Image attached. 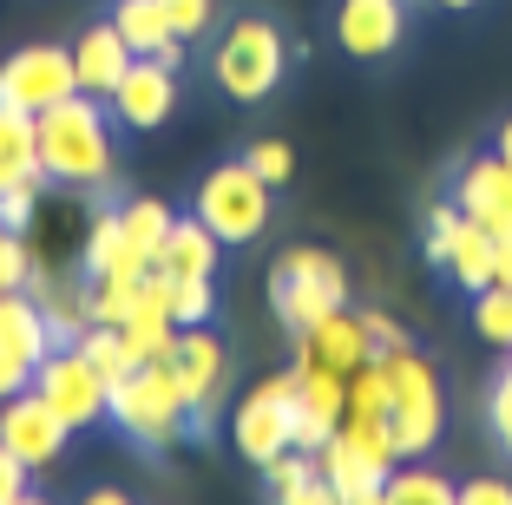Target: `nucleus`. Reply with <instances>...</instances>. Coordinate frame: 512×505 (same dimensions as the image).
I'll return each instance as SVG.
<instances>
[{"label":"nucleus","instance_id":"nucleus-1","mask_svg":"<svg viewBox=\"0 0 512 505\" xmlns=\"http://www.w3.org/2000/svg\"><path fill=\"white\" fill-rule=\"evenodd\" d=\"M40 171L53 191H106L119 178V119L106 99L66 92L40 112Z\"/></svg>","mask_w":512,"mask_h":505},{"label":"nucleus","instance_id":"nucleus-2","mask_svg":"<svg viewBox=\"0 0 512 505\" xmlns=\"http://www.w3.org/2000/svg\"><path fill=\"white\" fill-rule=\"evenodd\" d=\"M289 60H296V46L270 14H237L224 20V33L211 46V86L230 105H263L289 79Z\"/></svg>","mask_w":512,"mask_h":505},{"label":"nucleus","instance_id":"nucleus-3","mask_svg":"<svg viewBox=\"0 0 512 505\" xmlns=\"http://www.w3.org/2000/svg\"><path fill=\"white\" fill-rule=\"evenodd\" d=\"M106 420L132 446H145V453H171L178 440H191V401H184L171 361H138L132 374H119L112 401H106Z\"/></svg>","mask_w":512,"mask_h":505},{"label":"nucleus","instance_id":"nucleus-4","mask_svg":"<svg viewBox=\"0 0 512 505\" xmlns=\"http://www.w3.org/2000/svg\"><path fill=\"white\" fill-rule=\"evenodd\" d=\"M316 466H322V479H329L335 505H375L381 492H388V473L401 466L388 414H348L342 427L316 446Z\"/></svg>","mask_w":512,"mask_h":505},{"label":"nucleus","instance_id":"nucleus-5","mask_svg":"<svg viewBox=\"0 0 512 505\" xmlns=\"http://www.w3.org/2000/svg\"><path fill=\"white\" fill-rule=\"evenodd\" d=\"M388 368V427H394V446L401 460H427L447 433V387H440V368L407 342L394 355H381Z\"/></svg>","mask_w":512,"mask_h":505},{"label":"nucleus","instance_id":"nucleus-6","mask_svg":"<svg viewBox=\"0 0 512 505\" xmlns=\"http://www.w3.org/2000/svg\"><path fill=\"white\" fill-rule=\"evenodd\" d=\"M191 217L211 230L224 250H243L270 230L276 217V184H263L250 171V158H230V164H211L197 178V197H191Z\"/></svg>","mask_w":512,"mask_h":505},{"label":"nucleus","instance_id":"nucleus-7","mask_svg":"<svg viewBox=\"0 0 512 505\" xmlns=\"http://www.w3.org/2000/svg\"><path fill=\"white\" fill-rule=\"evenodd\" d=\"M348 296H355V276H348V263L335 250H322V243H289L270 269V309L289 335L309 328L329 309H348Z\"/></svg>","mask_w":512,"mask_h":505},{"label":"nucleus","instance_id":"nucleus-8","mask_svg":"<svg viewBox=\"0 0 512 505\" xmlns=\"http://www.w3.org/2000/svg\"><path fill=\"white\" fill-rule=\"evenodd\" d=\"M230 446L243 466H270L276 453L296 446V374H263L250 394H237L230 407Z\"/></svg>","mask_w":512,"mask_h":505},{"label":"nucleus","instance_id":"nucleus-9","mask_svg":"<svg viewBox=\"0 0 512 505\" xmlns=\"http://www.w3.org/2000/svg\"><path fill=\"white\" fill-rule=\"evenodd\" d=\"M421 250H427V263L447 269L467 296L493 283V250H499V237L486 230V223H473L467 210L453 204V197L427 204V237H421Z\"/></svg>","mask_w":512,"mask_h":505},{"label":"nucleus","instance_id":"nucleus-10","mask_svg":"<svg viewBox=\"0 0 512 505\" xmlns=\"http://www.w3.org/2000/svg\"><path fill=\"white\" fill-rule=\"evenodd\" d=\"M171 374H178V387H184V401H191V440H204L211 433V420H217V407H224V394H230V348H224V335H217L211 322H191V328H178V348H171Z\"/></svg>","mask_w":512,"mask_h":505},{"label":"nucleus","instance_id":"nucleus-11","mask_svg":"<svg viewBox=\"0 0 512 505\" xmlns=\"http://www.w3.org/2000/svg\"><path fill=\"white\" fill-rule=\"evenodd\" d=\"M66 92H79V73H73V46L60 40H27L0 60V105L14 112H33L40 119L46 105H60Z\"/></svg>","mask_w":512,"mask_h":505},{"label":"nucleus","instance_id":"nucleus-12","mask_svg":"<svg viewBox=\"0 0 512 505\" xmlns=\"http://www.w3.org/2000/svg\"><path fill=\"white\" fill-rule=\"evenodd\" d=\"M33 387H40V401L53 407L73 433L79 427H99V420H106V401H112V381L86 361V348H79V342L53 348V355L40 361V381H33Z\"/></svg>","mask_w":512,"mask_h":505},{"label":"nucleus","instance_id":"nucleus-13","mask_svg":"<svg viewBox=\"0 0 512 505\" xmlns=\"http://www.w3.org/2000/svg\"><path fill=\"white\" fill-rule=\"evenodd\" d=\"M53 328H46L40 302L27 296V289H7L0 296V401L7 394H27L33 381H40V361L53 355Z\"/></svg>","mask_w":512,"mask_h":505},{"label":"nucleus","instance_id":"nucleus-14","mask_svg":"<svg viewBox=\"0 0 512 505\" xmlns=\"http://www.w3.org/2000/svg\"><path fill=\"white\" fill-rule=\"evenodd\" d=\"M0 440H7V453H14L27 473H46V466L66 460L73 427L40 401V387H27V394H7V401H0Z\"/></svg>","mask_w":512,"mask_h":505},{"label":"nucleus","instance_id":"nucleus-15","mask_svg":"<svg viewBox=\"0 0 512 505\" xmlns=\"http://www.w3.org/2000/svg\"><path fill=\"white\" fill-rule=\"evenodd\" d=\"M119 132H165L171 112H178V66L165 60H132L125 79L106 92Z\"/></svg>","mask_w":512,"mask_h":505},{"label":"nucleus","instance_id":"nucleus-16","mask_svg":"<svg viewBox=\"0 0 512 505\" xmlns=\"http://www.w3.org/2000/svg\"><path fill=\"white\" fill-rule=\"evenodd\" d=\"M335 46L348 60H394L407 46V0H335Z\"/></svg>","mask_w":512,"mask_h":505},{"label":"nucleus","instance_id":"nucleus-17","mask_svg":"<svg viewBox=\"0 0 512 505\" xmlns=\"http://www.w3.org/2000/svg\"><path fill=\"white\" fill-rule=\"evenodd\" d=\"M289 348H296V361H309V368H329V374H355L368 355H375V342H368L362 309H355V302H348V309L316 315L309 328H296V335H289Z\"/></svg>","mask_w":512,"mask_h":505},{"label":"nucleus","instance_id":"nucleus-18","mask_svg":"<svg viewBox=\"0 0 512 505\" xmlns=\"http://www.w3.org/2000/svg\"><path fill=\"white\" fill-rule=\"evenodd\" d=\"M453 204L467 210L473 223H486L493 237H512V158L473 151V158L453 171Z\"/></svg>","mask_w":512,"mask_h":505},{"label":"nucleus","instance_id":"nucleus-19","mask_svg":"<svg viewBox=\"0 0 512 505\" xmlns=\"http://www.w3.org/2000/svg\"><path fill=\"white\" fill-rule=\"evenodd\" d=\"M27 296L40 302L53 342H79V335L92 328V283H86V269H60V263H40V256H33Z\"/></svg>","mask_w":512,"mask_h":505},{"label":"nucleus","instance_id":"nucleus-20","mask_svg":"<svg viewBox=\"0 0 512 505\" xmlns=\"http://www.w3.org/2000/svg\"><path fill=\"white\" fill-rule=\"evenodd\" d=\"M119 335H125V348H132V361H171V348H178V315H171L165 269H145L132 309L119 315Z\"/></svg>","mask_w":512,"mask_h":505},{"label":"nucleus","instance_id":"nucleus-21","mask_svg":"<svg viewBox=\"0 0 512 505\" xmlns=\"http://www.w3.org/2000/svg\"><path fill=\"white\" fill-rule=\"evenodd\" d=\"M289 374H296V446L316 453V446L348 420V374L309 368V361H296Z\"/></svg>","mask_w":512,"mask_h":505},{"label":"nucleus","instance_id":"nucleus-22","mask_svg":"<svg viewBox=\"0 0 512 505\" xmlns=\"http://www.w3.org/2000/svg\"><path fill=\"white\" fill-rule=\"evenodd\" d=\"M132 60L138 53L125 46V33L112 27V20H92V27L73 33V73H79V92H92V99H106Z\"/></svg>","mask_w":512,"mask_h":505},{"label":"nucleus","instance_id":"nucleus-23","mask_svg":"<svg viewBox=\"0 0 512 505\" xmlns=\"http://www.w3.org/2000/svg\"><path fill=\"white\" fill-rule=\"evenodd\" d=\"M112 27L125 33V46H132L138 60H165V66H184V40L171 33L165 20V0H112Z\"/></svg>","mask_w":512,"mask_h":505},{"label":"nucleus","instance_id":"nucleus-24","mask_svg":"<svg viewBox=\"0 0 512 505\" xmlns=\"http://www.w3.org/2000/svg\"><path fill=\"white\" fill-rule=\"evenodd\" d=\"M40 119L33 112H14V105H0V191H14V184H40Z\"/></svg>","mask_w":512,"mask_h":505},{"label":"nucleus","instance_id":"nucleus-25","mask_svg":"<svg viewBox=\"0 0 512 505\" xmlns=\"http://www.w3.org/2000/svg\"><path fill=\"white\" fill-rule=\"evenodd\" d=\"M256 473H263V492H270L276 505H322L329 499V479H322L309 446H289V453H276V460L256 466Z\"/></svg>","mask_w":512,"mask_h":505},{"label":"nucleus","instance_id":"nucleus-26","mask_svg":"<svg viewBox=\"0 0 512 505\" xmlns=\"http://www.w3.org/2000/svg\"><path fill=\"white\" fill-rule=\"evenodd\" d=\"M217 263H224V243H217L197 217H178L151 269H165V276H217Z\"/></svg>","mask_w":512,"mask_h":505},{"label":"nucleus","instance_id":"nucleus-27","mask_svg":"<svg viewBox=\"0 0 512 505\" xmlns=\"http://www.w3.org/2000/svg\"><path fill=\"white\" fill-rule=\"evenodd\" d=\"M388 505H460V486H453L447 473H434V466L421 460H401L388 473V492H381Z\"/></svg>","mask_w":512,"mask_h":505},{"label":"nucleus","instance_id":"nucleus-28","mask_svg":"<svg viewBox=\"0 0 512 505\" xmlns=\"http://www.w3.org/2000/svg\"><path fill=\"white\" fill-rule=\"evenodd\" d=\"M119 217H125V237H132L138 250L158 263V250H165V237H171V223H178V210H171L165 197L132 191V197H119Z\"/></svg>","mask_w":512,"mask_h":505},{"label":"nucleus","instance_id":"nucleus-29","mask_svg":"<svg viewBox=\"0 0 512 505\" xmlns=\"http://www.w3.org/2000/svg\"><path fill=\"white\" fill-rule=\"evenodd\" d=\"M473 328H480V342L499 348V355L512 348V289H506V283L473 289Z\"/></svg>","mask_w":512,"mask_h":505},{"label":"nucleus","instance_id":"nucleus-30","mask_svg":"<svg viewBox=\"0 0 512 505\" xmlns=\"http://www.w3.org/2000/svg\"><path fill=\"white\" fill-rule=\"evenodd\" d=\"M79 348H86V361L106 381H119V374H132L138 361H132V348H125V335H119V322H92L86 335H79Z\"/></svg>","mask_w":512,"mask_h":505},{"label":"nucleus","instance_id":"nucleus-31","mask_svg":"<svg viewBox=\"0 0 512 505\" xmlns=\"http://www.w3.org/2000/svg\"><path fill=\"white\" fill-rule=\"evenodd\" d=\"M165 289H171V315H178V328L211 322V315H217V276H165Z\"/></svg>","mask_w":512,"mask_h":505},{"label":"nucleus","instance_id":"nucleus-32","mask_svg":"<svg viewBox=\"0 0 512 505\" xmlns=\"http://www.w3.org/2000/svg\"><path fill=\"white\" fill-rule=\"evenodd\" d=\"M348 414H388V368H381V355H368L348 374Z\"/></svg>","mask_w":512,"mask_h":505},{"label":"nucleus","instance_id":"nucleus-33","mask_svg":"<svg viewBox=\"0 0 512 505\" xmlns=\"http://www.w3.org/2000/svg\"><path fill=\"white\" fill-rule=\"evenodd\" d=\"M217 7H224V0H165V20L184 46H197L204 33H217Z\"/></svg>","mask_w":512,"mask_h":505},{"label":"nucleus","instance_id":"nucleus-34","mask_svg":"<svg viewBox=\"0 0 512 505\" xmlns=\"http://www.w3.org/2000/svg\"><path fill=\"white\" fill-rule=\"evenodd\" d=\"M486 427H493V440L512 453V348H506V368H499L493 387H486Z\"/></svg>","mask_w":512,"mask_h":505},{"label":"nucleus","instance_id":"nucleus-35","mask_svg":"<svg viewBox=\"0 0 512 505\" xmlns=\"http://www.w3.org/2000/svg\"><path fill=\"white\" fill-rule=\"evenodd\" d=\"M40 210H46V178H40V184H14V191H0V217H7V230H20V237L40 223Z\"/></svg>","mask_w":512,"mask_h":505},{"label":"nucleus","instance_id":"nucleus-36","mask_svg":"<svg viewBox=\"0 0 512 505\" xmlns=\"http://www.w3.org/2000/svg\"><path fill=\"white\" fill-rule=\"evenodd\" d=\"M243 158H250V171H256L263 184H289V178H296V151H289L283 138H256Z\"/></svg>","mask_w":512,"mask_h":505},{"label":"nucleus","instance_id":"nucleus-37","mask_svg":"<svg viewBox=\"0 0 512 505\" xmlns=\"http://www.w3.org/2000/svg\"><path fill=\"white\" fill-rule=\"evenodd\" d=\"M362 328H368V342H375V355H394V348H407V322H394L388 309H362Z\"/></svg>","mask_w":512,"mask_h":505},{"label":"nucleus","instance_id":"nucleus-38","mask_svg":"<svg viewBox=\"0 0 512 505\" xmlns=\"http://www.w3.org/2000/svg\"><path fill=\"white\" fill-rule=\"evenodd\" d=\"M33 499V473L7 453V440H0V505H27Z\"/></svg>","mask_w":512,"mask_h":505},{"label":"nucleus","instance_id":"nucleus-39","mask_svg":"<svg viewBox=\"0 0 512 505\" xmlns=\"http://www.w3.org/2000/svg\"><path fill=\"white\" fill-rule=\"evenodd\" d=\"M460 505H512V479H467Z\"/></svg>","mask_w":512,"mask_h":505},{"label":"nucleus","instance_id":"nucleus-40","mask_svg":"<svg viewBox=\"0 0 512 505\" xmlns=\"http://www.w3.org/2000/svg\"><path fill=\"white\" fill-rule=\"evenodd\" d=\"M493 283L512 289V237H499V250H493Z\"/></svg>","mask_w":512,"mask_h":505},{"label":"nucleus","instance_id":"nucleus-41","mask_svg":"<svg viewBox=\"0 0 512 505\" xmlns=\"http://www.w3.org/2000/svg\"><path fill=\"white\" fill-rule=\"evenodd\" d=\"M493 151H499V158H512V119H499V132H493Z\"/></svg>","mask_w":512,"mask_h":505},{"label":"nucleus","instance_id":"nucleus-42","mask_svg":"<svg viewBox=\"0 0 512 505\" xmlns=\"http://www.w3.org/2000/svg\"><path fill=\"white\" fill-rule=\"evenodd\" d=\"M434 7H447V14H467V7H480V0H434Z\"/></svg>","mask_w":512,"mask_h":505},{"label":"nucleus","instance_id":"nucleus-43","mask_svg":"<svg viewBox=\"0 0 512 505\" xmlns=\"http://www.w3.org/2000/svg\"><path fill=\"white\" fill-rule=\"evenodd\" d=\"M0 237H7V217H0Z\"/></svg>","mask_w":512,"mask_h":505}]
</instances>
